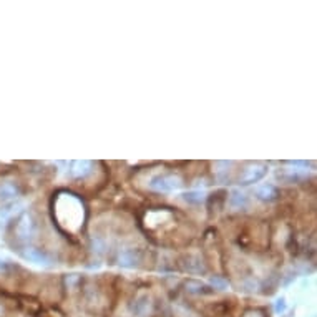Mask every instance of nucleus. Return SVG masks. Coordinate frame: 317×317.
Instances as JSON below:
<instances>
[{
	"instance_id": "nucleus-1",
	"label": "nucleus",
	"mask_w": 317,
	"mask_h": 317,
	"mask_svg": "<svg viewBox=\"0 0 317 317\" xmlns=\"http://www.w3.org/2000/svg\"><path fill=\"white\" fill-rule=\"evenodd\" d=\"M148 186L156 193H170L180 190L183 186V180L180 175H175V173H161V175L153 176Z\"/></svg>"
},
{
	"instance_id": "nucleus-2",
	"label": "nucleus",
	"mask_w": 317,
	"mask_h": 317,
	"mask_svg": "<svg viewBox=\"0 0 317 317\" xmlns=\"http://www.w3.org/2000/svg\"><path fill=\"white\" fill-rule=\"evenodd\" d=\"M37 221L32 212H22L15 222V236L22 242L32 241L37 234Z\"/></svg>"
},
{
	"instance_id": "nucleus-3",
	"label": "nucleus",
	"mask_w": 317,
	"mask_h": 317,
	"mask_svg": "<svg viewBox=\"0 0 317 317\" xmlns=\"http://www.w3.org/2000/svg\"><path fill=\"white\" fill-rule=\"evenodd\" d=\"M267 166L264 163H252V165L246 166L244 171L239 176V185H251V183H257L266 176Z\"/></svg>"
},
{
	"instance_id": "nucleus-4",
	"label": "nucleus",
	"mask_w": 317,
	"mask_h": 317,
	"mask_svg": "<svg viewBox=\"0 0 317 317\" xmlns=\"http://www.w3.org/2000/svg\"><path fill=\"white\" fill-rule=\"evenodd\" d=\"M141 261V251L135 247H128V249L120 251L118 254V264L123 267H135Z\"/></svg>"
},
{
	"instance_id": "nucleus-5",
	"label": "nucleus",
	"mask_w": 317,
	"mask_h": 317,
	"mask_svg": "<svg viewBox=\"0 0 317 317\" xmlns=\"http://www.w3.org/2000/svg\"><path fill=\"white\" fill-rule=\"evenodd\" d=\"M22 256L25 257L27 261H30V262H35V264H43V266H48V264H50V262H52L50 256H48L45 251H42V249H37V247H27V249L22 252Z\"/></svg>"
},
{
	"instance_id": "nucleus-6",
	"label": "nucleus",
	"mask_w": 317,
	"mask_h": 317,
	"mask_svg": "<svg viewBox=\"0 0 317 317\" xmlns=\"http://www.w3.org/2000/svg\"><path fill=\"white\" fill-rule=\"evenodd\" d=\"M256 196L261 201H276L279 198V190L274 185H262L256 190Z\"/></svg>"
},
{
	"instance_id": "nucleus-7",
	"label": "nucleus",
	"mask_w": 317,
	"mask_h": 317,
	"mask_svg": "<svg viewBox=\"0 0 317 317\" xmlns=\"http://www.w3.org/2000/svg\"><path fill=\"white\" fill-rule=\"evenodd\" d=\"M277 176L282 178V180L287 181V183H294V181L304 180V178L307 176V171L299 170V168H286V170L277 173Z\"/></svg>"
},
{
	"instance_id": "nucleus-8",
	"label": "nucleus",
	"mask_w": 317,
	"mask_h": 317,
	"mask_svg": "<svg viewBox=\"0 0 317 317\" xmlns=\"http://www.w3.org/2000/svg\"><path fill=\"white\" fill-rule=\"evenodd\" d=\"M18 186L15 183H2L0 185V201L2 203H8L12 200H15L18 196Z\"/></svg>"
},
{
	"instance_id": "nucleus-9",
	"label": "nucleus",
	"mask_w": 317,
	"mask_h": 317,
	"mask_svg": "<svg viewBox=\"0 0 317 317\" xmlns=\"http://www.w3.org/2000/svg\"><path fill=\"white\" fill-rule=\"evenodd\" d=\"M92 166H93L92 161H73L70 173H72L73 178L80 180V178H85L87 175H90V173H92Z\"/></svg>"
},
{
	"instance_id": "nucleus-10",
	"label": "nucleus",
	"mask_w": 317,
	"mask_h": 317,
	"mask_svg": "<svg viewBox=\"0 0 317 317\" xmlns=\"http://www.w3.org/2000/svg\"><path fill=\"white\" fill-rule=\"evenodd\" d=\"M231 168L232 166V163L231 161H217L216 165H214V168ZM214 175H216V178L219 181H227L229 180V170H214Z\"/></svg>"
},
{
	"instance_id": "nucleus-11",
	"label": "nucleus",
	"mask_w": 317,
	"mask_h": 317,
	"mask_svg": "<svg viewBox=\"0 0 317 317\" xmlns=\"http://www.w3.org/2000/svg\"><path fill=\"white\" fill-rule=\"evenodd\" d=\"M229 201H231V206L236 208V210H241V208H244L247 205V198L239 191H232Z\"/></svg>"
},
{
	"instance_id": "nucleus-12",
	"label": "nucleus",
	"mask_w": 317,
	"mask_h": 317,
	"mask_svg": "<svg viewBox=\"0 0 317 317\" xmlns=\"http://www.w3.org/2000/svg\"><path fill=\"white\" fill-rule=\"evenodd\" d=\"M186 287H195V289H191L190 292H193V294H210V287L205 286V284H201V282H198V281H190L186 284Z\"/></svg>"
},
{
	"instance_id": "nucleus-13",
	"label": "nucleus",
	"mask_w": 317,
	"mask_h": 317,
	"mask_svg": "<svg viewBox=\"0 0 317 317\" xmlns=\"http://www.w3.org/2000/svg\"><path fill=\"white\" fill-rule=\"evenodd\" d=\"M185 267L190 272H201V271H205V267L201 266L200 259H196V257H188Z\"/></svg>"
},
{
	"instance_id": "nucleus-14",
	"label": "nucleus",
	"mask_w": 317,
	"mask_h": 317,
	"mask_svg": "<svg viewBox=\"0 0 317 317\" xmlns=\"http://www.w3.org/2000/svg\"><path fill=\"white\" fill-rule=\"evenodd\" d=\"M183 200H185L186 203H193V205H198V203H201V200H203V193H200V191L186 193V195H183Z\"/></svg>"
},
{
	"instance_id": "nucleus-15",
	"label": "nucleus",
	"mask_w": 317,
	"mask_h": 317,
	"mask_svg": "<svg viewBox=\"0 0 317 317\" xmlns=\"http://www.w3.org/2000/svg\"><path fill=\"white\" fill-rule=\"evenodd\" d=\"M242 317H266V314H264V311H261V309H249L244 312Z\"/></svg>"
},
{
	"instance_id": "nucleus-16",
	"label": "nucleus",
	"mask_w": 317,
	"mask_h": 317,
	"mask_svg": "<svg viewBox=\"0 0 317 317\" xmlns=\"http://www.w3.org/2000/svg\"><path fill=\"white\" fill-rule=\"evenodd\" d=\"M211 284L217 287V289H226V286H227V282L224 279H221V277H212L211 279Z\"/></svg>"
},
{
	"instance_id": "nucleus-17",
	"label": "nucleus",
	"mask_w": 317,
	"mask_h": 317,
	"mask_svg": "<svg viewBox=\"0 0 317 317\" xmlns=\"http://www.w3.org/2000/svg\"><path fill=\"white\" fill-rule=\"evenodd\" d=\"M284 307H286V306H284V301H282V299L277 301V306H276V311H277V312L284 311Z\"/></svg>"
},
{
	"instance_id": "nucleus-18",
	"label": "nucleus",
	"mask_w": 317,
	"mask_h": 317,
	"mask_svg": "<svg viewBox=\"0 0 317 317\" xmlns=\"http://www.w3.org/2000/svg\"><path fill=\"white\" fill-rule=\"evenodd\" d=\"M2 267H3V262H2V261H0V269H2Z\"/></svg>"
}]
</instances>
